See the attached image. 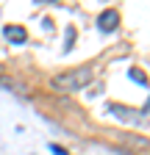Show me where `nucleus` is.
Wrapping results in <instances>:
<instances>
[{
    "label": "nucleus",
    "instance_id": "nucleus-1",
    "mask_svg": "<svg viewBox=\"0 0 150 155\" xmlns=\"http://www.w3.org/2000/svg\"><path fill=\"white\" fill-rule=\"evenodd\" d=\"M89 81H92V69L89 67H78V69L56 75L50 83H53V89H59V91H81Z\"/></svg>",
    "mask_w": 150,
    "mask_h": 155
},
{
    "label": "nucleus",
    "instance_id": "nucleus-2",
    "mask_svg": "<svg viewBox=\"0 0 150 155\" xmlns=\"http://www.w3.org/2000/svg\"><path fill=\"white\" fill-rule=\"evenodd\" d=\"M97 25H100V31H106V33L117 31V25H120V14H117L114 8L103 11V14H100V19H97Z\"/></svg>",
    "mask_w": 150,
    "mask_h": 155
},
{
    "label": "nucleus",
    "instance_id": "nucleus-3",
    "mask_svg": "<svg viewBox=\"0 0 150 155\" xmlns=\"http://www.w3.org/2000/svg\"><path fill=\"white\" fill-rule=\"evenodd\" d=\"M108 111L114 114L117 119H122V122H136V119H139V116H136L139 111H134V108H125V105H117V103H111V105H108Z\"/></svg>",
    "mask_w": 150,
    "mask_h": 155
},
{
    "label": "nucleus",
    "instance_id": "nucleus-4",
    "mask_svg": "<svg viewBox=\"0 0 150 155\" xmlns=\"http://www.w3.org/2000/svg\"><path fill=\"white\" fill-rule=\"evenodd\" d=\"M6 39H9V42H14V45H22L25 42V39H28V33H25V28L22 25H6Z\"/></svg>",
    "mask_w": 150,
    "mask_h": 155
},
{
    "label": "nucleus",
    "instance_id": "nucleus-5",
    "mask_svg": "<svg viewBox=\"0 0 150 155\" xmlns=\"http://www.w3.org/2000/svg\"><path fill=\"white\" fill-rule=\"evenodd\" d=\"M75 45V28H67V42H64V50H72Z\"/></svg>",
    "mask_w": 150,
    "mask_h": 155
},
{
    "label": "nucleus",
    "instance_id": "nucleus-6",
    "mask_svg": "<svg viewBox=\"0 0 150 155\" xmlns=\"http://www.w3.org/2000/svg\"><path fill=\"white\" fill-rule=\"evenodd\" d=\"M128 75H131V81H136V83H147V78H145L139 69H128Z\"/></svg>",
    "mask_w": 150,
    "mask_h": 155
},
{
    "label": "nucleus",
    "instance_id": "nucleus-7",
    "mask_svg": "<svg viewBox=\"0 0 150 155\" xmlns=\"http://www.w3.org/2000/svg\"><path fill=\"white\" fill-rule=\"evenodd\" d=\"M50 152H53V155H70V152H67V150H61L59 144H50Z\"/></svg>",
    "mask_w": 150,
    "mask_h": 155
},
{
    "label": "nucleus",
    "instance_id": "nucleus-8",
    "mask_svg": "<svg viewBox=\"0 0 150 155\" xmlns=\"http://www.w3.org/2000/svg\"><path fill=\"white\" fill-rule=\"evenodd\" d=\"M36 3H45V0H36Z\"/></svg>",
    "mask_w": 150,
    "mask_h": 155
}]
</instances>
